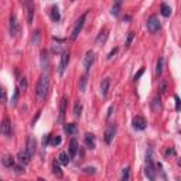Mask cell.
I'll list each match as a JSON object with an SVG mask.
<instances>
[{
  "label": "cell",
  "instance_id": "6da1fadb",
  "mask_svg": "<svg viewBox=\"0 0 181 181\" xmlns=\"http://www.w3.org/2000/svg\"><path fill=\"white\" fill-rule=\"evenodd\" d=\"M48 89H50V75L48 72H43V75L40 77L38 79V83H37V96L41 99H44L48 93Z\"/></svg>",
  "mask_w": 181,
  "mask_h": 181
},
{
  "label": "cell",
  "instance_id": "7a4b0ae2",
  "mask_svg": "<svg viewBox=\"0 0 181 181\" xmlns=\"http://www.w3.org/2000/svg\"><path fill=\"white\" fill-rule=\"evenodd\" d=\"M144 173H146V177H147L150 181H156V170H154L153 160H151L150 153H149L147 157H146V169H144Z\"/></svg>",
  "mask_w": 181,
  "mask_h": 181
},
{
  "label": "cell",
  "instance_id": "3957f363",
  "mask_svg": "<svg viewBox=\"0 0 181 181\" xmlns=\"http://www.w3.org/2000/svg\"><path fill=\"white\" fill-rule=\"evenodd\" d=\"M160 28H161V23H160L159 17L156 14L150 16L147 20V30L150 33H157V31H160Z\"/></svg>",
  "mask_w": 181,
  "mask_h": 181
},
{
  "label": "cell",
  "instance_id": "277c9868",
  "mask_svg": "<svg viewBox=\"0 0 181 181\" xmlns=\"http://www.w3.org/2000/svg\"><path fill=\"white\" fill-rule=\"evenodd\" d=\"M85 19H86V13H83L79 19L77 20V23H75L74 28H72V34H71V38H72V40H77V38H78V36H79L81 30H82V27H83Z\"/></svg>",
  "mask_w": 181,
  "mask_h": 181
},
{
  "label": "cell",
  "instance_id": "5b68a950",
  "mask_svg": "<svg viewBox=\"0 0 181 181\" xmlns=\"http://www.w3.org/2000/svg\"><path fill=\"white\" fill-rule=\"evenodd\" d=\"M93 61H95V52H93L92 50H89V51L86 52L85 58H83V67H85V71H86V72H89L91 67L93 65Z\"/></svg>",
  "mask_w": 181,
  "mask_h": 181
},
{
  "label": "cell",
  "instance_id": "8992f818",
  "mask_svg": "<svg viewBox=\"0 0 181 181\" xmlns=\"http://www.w3.org/2000/svg\"><path fill=\"white\" fill-rule=\"evenodd\" d=\"M132 125H133V129H136V130H144V129H146V126H147V123H146L144 117L135 116V117H133V120H132Z\"/></svg>",
  "mask_w": 181,
  "mask_h": 181
},
{
  "label": "cell",
  "instance_id": "52a82bcc",
  "mask_svg": "<svg viewBox=\"0 0 181 181\" xmlns=\"http://www.w3.org/2000/svg\"><path fill=\"white\" fill-rule=\"evenodd\" d=\"M26 150H27V153L30 154L31 157L36 154V151H37V143H36V139L33 137V136H28L27 137V146H26Z\"/></svg>",
  "mask_w": 181,
  "mask_h": 181
},
{
  "label": "cell",
  "instance_id": "ba28073f",
  "mask_svg": "<svg viewBox=\"0 0 181 181\" xmlns=\"http://www.w3.org/2000/svg\"><path fill=\"white\" fill-rule=\"evenodd\" d=\"M115 135H116V126H115V125L107 126L106 132H105V143L111 144L112 140H113V137H115Z\"/></svg>",
  "mask_w": 181,
  "mask_h": 181
},
{
  "label": "cell",
  "instance_id": "9c48e42d",
  "mask_svg": "<svg viewBox=\"0 0 181 181\" xmlns=\"http://www.w3.org/2000/svg\"><path fill=\"white\" fill-rule=\"evenodd\" d=\"M68 62H69V54H68V52H62V55H61V62H60V67H58L60 75H62V74L65 72V68L68 67Z\"/></svg>",
  "mask_w": 181,
  "mask_h": 181
},
{
  "label": "cell",
  "instance_id": "30bf717a",
  "mask_svg": "<svg viewBox=\"0 0 181 181\" xmlns=\"http://www.w3.org/2000/svg\"><path fill=\"white\" fill-rule=\"evenodd\" d=\"M30 154L27 153V150H20L19 153H17V159H19V161H20V164L21 166H28L30 164Z\"/></svg>",
  "mask_w": 181,
  "mask_h": 181
},
{
  "label": "cell",
  "instance_id": "8fae6325",
  "mask_svg": "<svg viewBox=\"0 0 181 181\" xmlns=\"http://www.w3.org/2000/svg\"><path fill=\"white\" fill-rule=\"evenodd\" d=\"M10 36H13L14 37L16 34L19 33V21H17V19H16V16L12 14L10 16Z\"/></svg>",
  "mask_w": 181,
  "mask_h": 181
},
{
  "label": "cell",
  "instance_id": "7c38bea8",
  "mask_svg": "<svg viewBox=\"0 0 181 181\" xmlns=\"http://www.w3.org/2000/svg\"><path fill=\"white\" fill-rule=\"evenodd\" d=\"M2 133H3L4 136L12 135V123H10L9 117H4L3 122H2Z\"/></svg>",
  "mask_w": 181,
  "mask_h": 181
},
{
  "label": "cell",
  "instance_id": "4fadbf2b",
  "mask_svg": "<svg viewBox=\"0 0 181 181\" xmlns=\"http://www.w3.org/2000/svg\"><path fill=\"white\" fill-rule=\"evenodd\" d=\"M109 86H111V78H105V79H102V82H101V93H102L103 98H106V96H107Z\"/></svg>",
  "mask_w": 181,
  "mask_h": 181
},
{
  "label": "cell",
  "instance_id": "5bb4252c",
  "mask_svg": "<svg viewBox=\"0 0 181 181\" xmlns=\"http://www.w3.org/2000/svg\"><path fill=\"white\" fill-rule=\"evenodd\" d=\"M52 173H54V175H55L57 178H62V170L61 167H60V161L58 160H54L52 161Z\"/></svg>",
  "mask_w": 181,
  "mask_h": 181
},
{
  "label": "cell",
  "instance_id": "9a60e30c",
  "mask_svg": "<svg viewBox=\"0 0 181 181\" xmlns=\"http://www.w3.org/2000/svg\"><path fill=\"white\" fill-rule=\"evenodd\" d=\"M41 68L44 69V72H48V67H50V64H48V55H47V51H41Z\"/></svg>",
  "mask_w": 181,
  "mask_h": 181
},
{
  "label": "cell",
  "instance_id": "2e32d148",
  "mask_svg": "<svg viewBox=\"0 0 181 181\" xmlns=\"http://www.w3.org/2000/svg\"><path fill=\"white\" fill-rule=\"evenodd\" d=\"M77 153H78V141L75 140V139H72V140L69 141V157L74 159V157L77 156Z\"/></svg>",
  "mask_w": 181,
  "mask_h": 181
},
{
  "label": "cell",
  "instance_id": "e0dca14e",
  "mask_svg": "<svg viewBox=\"0 0 181 181\" xmlns=\"http://www.w3.org/2000/svg\"><path fill=\"white\" fill-rule=\"evenodd\" d=\"M85 141H86V146L89 149H95L96 146V140H95V136L92 133H86L85 135Z\"/></svg>",
  "mask_w": 181,
  "mask_h": 181
},
{
  "label": "cell",
  "instance_id": "ac0fdd59",
  "mask_svg": "<svg viewBox=\"0 0 181 181\" xmlns=\"http://www.w3.org/2000/svg\"><path fill=\"white\" fill-rule=\"evenodd\" d=\"M69 159H71V157L68 156L65 151H61V153H60V156H58V161H60V164H62V166H68Z\"/></svg>",
  "mask_w": 181,
  "mask_h": 181
},
{
  "label": "cell",
  "instance_id": "d6986e66",
  "mask_svg": "<svg viewBox=\"0 0 181 181\" xmlns=\"http://www.w3.org/2000/svg\"><path fill=\"white\" fill-rule=\"evenodd\" d=\"M64 130L68 135H75L78 129H77V125H75V123H67V125L64 126Z\"/></svg>",
  "mask_w": 181,
  "mask_h": 181
},
{
  "label": "cell",
  "instance_id": "ffe728a7",
  "mask_svg": "<svg viewBox=\"0 0 181 181\" xmlns=\"http://www.w3.org/2000/svg\"><path fill=\"white\" fill-rule=\"evenodd\" d=\"M28 9H27V21L28 24L33 23V17H34V4L33 3H27Z\"/></svg>",
  "mask_w": 181,
  "mask_h": 181
},
{
  "label": "cell",
  "instance_id": "44dd1931",
  "mask_svg": "<svg viewBox=\"0 0 181 181\" xmlns=\"http://www.w3.org/2000/svg\"><path fill=\"white\" fill-rule=\"evenodd\" d=\"M51 19H52V21H60V19H61V14H60V10H58V7L57 6H54L51 9Z\"/></svg>",
  "mask_w": 181,
  "mask_h": 181
},
{
  "label": "cell",
  "instance_id": "7402d4cb",
  "mask_svg": "<svg viewBox=\"0 0 181 181\" xmlns=\"http://www.w3.org/2000/svg\"><path fill=\"white\" fill-rule=\"evenodd\" d=\"M67 103H68V99L62 98L61 106H60V120H62V119H64V116H65V107H67Z\"/></svg>",
  "mask_w": 181,
  "mask_h": 181
},
{
  "label": "cell",
  "instance_id": "603a6c76",
  "mask_svg": "<svg viewBox=\"0 0 181 181\" xmlns=\"http://www.w3.org/2000/svg\"><path fill=\"white\" fill-rule=\"evenodd\" d=\"M86 83H88V77H86V74H85L79 78V91L81 92H85L86 91Z\"/></svg>",
  "mask_w": 181,
  "mask_h": 181
},
{
  "label": "cell",
  "instance_id": "cb8c5ba5",
  "mask_svg": "<svg viewBox=\"0 0 181 181\" xmlns=\"http://www.w3.org/2000/svg\"><path fill=\"white\" fill-rule=\"evenodd\" d=\"M161 14L164 16V17H170L171 16V7L169 6V4H166V3H163L161 4Z\"/></svg>",
  "mask_w": 181,
  "mask_h": 181
},
{
  "label": "cell",
  "instance_id": "d4e9b609",
  "mask_svg": "<svg viewBox=\"0 0 181 181\" xmlns=\"http://www.w3.org/2000/svg\"><path fill=\"white\" fill-rule=\"evenodd\" d=\"M3 164L6 167H14V159L12 156H4L3 157Z\"/></svg>",
  "mask_w": 181,
  "mask_h": 181
},
{
  "label": "cell",
  "instance_id": "484cf974",
  "mask_svg": "<svg viewBox=\"0 0 181 181\" xmlns=\"http://www.w3.org/2000/svg\"><path fill=\"white\" fill-rule=\"evenodd\" d=\"M122 181H130V167H125V169H123Z\"/></svg>",
  "mask_w": 181,
  "mask_h": 181
},
{
  "label": "cell",
  "instance_id": "4316f807",
  "mask_svg": "<svg viewBox=\"0 0 181 181\" xmlns=\"http://www.w3.org/2000/svg\"><path fill=\"white\" fill-rule=\"evenodd\" d=\"M163 65H164V58H159V61H157V67H156V74L157 75H161Z\"/></svg>",
  "mask_w": 181,
  "mask_h": 181
},
{
  "label": "cell",
  "instance_id": "83f0119b",
  "mask_svg": "<svg viewBox=\"0 0 181 181\" xmlns=\"http://www.w3.org/2000/svg\"><path fill=\"white\" fill-rule=\"evenodd\" d=\"M106 38H107V31H106V30H103V31H101L99 37L96 38V43H98V44L105 43V41H106Z\"/></svg>",
  "mask_w": 181,
  "mask_h": 181
},
{
  "label": "cell",
  "instance_id": "f1b7e54d",
  "mask_svg": "<svg viewBox=\"0 0 181 181\" xmlns=\"http://www.w3.org/2000/svg\"><path fill=\"white\" fill-rule=\"evenodd\" d=\"M81 113H82V103L77 102V103H75V106H74V115L77 117H79Z\"/></svg>",
  "mask_w": 181,
  "mask_h": 181
},
{
  "label": "cell",
  "instance_id": "f546056e",
  "mask_svg": "<svg viewBox=\"0 0 181 181\" xmlns=\"http://www.w3.org/2000/svg\"><path fill=\"white\" fill-rule=\"evenodd\" d=\"M120 4H122V2H116V3L112 6V10H111V13L113 16H117L119 14V12H120Z\"/></svg>",
  "mask_w": 181,
  "mask_h": 181
},
{
  "label": "cell",
  "instance_id": "4dcf8cb0",
  "mask_svg": "<svg viewBox=\"0 0 181 181\" xmlns=\"http://www.w3.org/2000/svg\"><path fill=\"white\" fill-rule=\"evenodd\" d=\"M161 107V99H160V96H154L153 99V109L154 111H157V109H160Z\"/></svg>",
  "mask_w": 181,
  "mask_h": 181
},
{
  "label": "cell",
  "instance_id": "1f68e13d",
  "mask_svg": "<svg viewBox=\"0 0 181 181\" xmlns=\"http://www.w3.org/2000/svg\"><path fill=\"white\" fill-rule=\"evenodd\" d=\"M40 37H41V34H40V30H36L33 33V43L37 45V44H40Z\"/></svg>",
  "mask_w": 181,
  "mask_h": 181
},
{
  "label": "cell",
  "instance_id": "d6a6232c",
  "mask_svg": "<svg viewBox=\"0 0 181 181\" xmlns=\"http://www.w3.org/2000/svg\"><path fill=\"white\" fill-rule=\"evenodd\" d=\"M159 91H160V92H166V91H167V81L166 79H160Z\"/></svg>",
  "mask_w": 181,
  "mask_h": 181
},
{
  "label": "cell",
  "instance_id": "836d02e7",
  "mask_svg": "<svg viewBox=\"0 0 181 181\" xmlns=\"http://www.w3.org/2000/svg\"><path fill=\"white\" fill-rule=\"evenodd\" d=\"M133 37H135V33H133V31H130V33L127 34V38H126V47H129L130 44H132Z\"/></svg>",
  "mask_w": 181,
  "mask_h": 181
},
{
  "label": "cell",
  "instance_id": "e575fe53",
  "mask_svg": "<svg viewBox=\"0 0 181 181\" xmlns=\"http://www.w3.org/2000/svg\"><path fill=\"white\" fill-rule=\"evenodd\" d=\"M19 85H20V88H21L23 91H26V89H27V86H28V85H27V79H26L24 77H23V78H20Z\"/></svg>",
  "mask_w": 181,
  "mask_h": 181
},
{
  "label": "cell",
  "instance_id": "d590c367",
  "mask_svg": "<svg viewBox=\"0 0 181 181\" xmlns=\"http://www.w3.org/2000/svg\"><path fill=\"white\" fill-rule=\"evenodd\" d=\"M19 101V89H14V93H13V98H12V105H16Z\"/></svg>",
  "mask_w": 181,
  "mask_h": 181
},
{
  "label": "cell",
  "instance_id": "8d00e7d4",
  "mask_svg": "<svg viewBox=\"0 0 181 181\" xmlns=\"http://www.w3.org/2000/svg\"><path fill=\"white\" fill-rule=\"evenodd\" d=\"M174 99H175V111H177V112H180V111H181V99L178 98L177 95L174 96Z\"/></svg>",
  "mask_w": 181,
  "mask_h": 181
},
{
  "label": "cell",
  "instance_id": "74e56055",
  "mask_svg": "<svg viewBox=\"0 0 181 181\" xmlns=\"http://www.w3.org/2000/svg\"><path fill=\"white\" fill-rule=\"evenodd\" d=\"M52 146H58V144H61V136H54V139H52Z\"/></svg>",
  "mask_w": 181,
  "mask_h": 181
},
{
  "label": "cell",
  "instance_id": "f35d334b",
  "mask_svg": "<svg viewBox=\"0 0 181 181\" xmlns=\"http://www.w3.org/2000/svg\"><path fill=\"white\" fill-rule=\"evenodd\" d=\"M50 140H51V135H45L43 137V146H44V147H45L47 144L50 143Z\"/></svg>",
  "mask_w": 181,
  "mask_h": 181
},
{
  "label": "cell",
  "instance_id": "ab89813d",
  "mask_svg": "<svg viewBox=\"0 0 181 181\" xmlns=\"http://www.w3.org/2000/svg\"><path fill=\"white\" fill-rule=\"evenodd\" d=\"M143 74H144V68H140V69H139V72H137V74L135 75V78H133V79H135V81H137L139 78H140V77H141V75H143Z\"/></svg>",
  "mask_w": 181,
  "mask_h": 181
},
{
  "label": "cell",
  "instance_id": "60d3db41",
  "mask_svg": "<svg viewBox=\"0 0 181 181\" xmlns=\"http://www.w3.org/2000/svg\"><path fill=\"white\" fill-rule=\"evenodd\" d=\"M170 154H171V156H175V150L173 147H169L166 150V156H170Z\"/></svg>",
  "mask_w": 181,
  "mask_h": 181
},
{
  "label": "cell",
  "instance_id": "b9f144b4",
  "mask_svg": "<svg viewBox=\"0 0 181 181\" xmlns=\"http://www.w3.org/2000/svg\"><path fill=\"white\" fill-rule=\"evenodd\" d=\"M117 50H119V48H113V50H112V51L109 52V55H107V60H112V58H113V55L117 52Z\"/></svg>",
  "mask_w": 181,
  "mask_h": 181
},
{
  "label": "cell",
  "instance_id": "7bdbcfd3",
  "mask_svg": "<svg viewBox=\"0 0 181 181\" xmlns=\"http://www.w3.org/2000/svg\"><path fill=\"white\" fill-rule=\"evenodd\" d=\"M16 173H23L24 171V166H14Z\"/></svg>",
  "mask_w": 181,
  "mask_h": 181
},
{
  "label": "cell",
  "instance_id": "ee69618b",
  "mask_svg": "<svg viewBox=\"0 0 181 181\" xmlns=\"http://www.w3.org/2000/svg\"><path fill=\"white\" fill-rule=\"evenodd\" d=\"M85 173H92V174H93V173H95V169H93V167H86Z\"/></svg>",
  "mask_w": 181,
  "mask_h": 181
},
{
  "label": "cell",
  "instance_id": "f6af8a7d",
  "mask_svg": "<svg viewBox=\"0 0 181 181\" xmlns=\"http://www.w3.org/2000/svg\"><path fill=\"white\" fill-rule=\"evenodd\" d=\"M112 112H113V106H109V111H107V119L112 116Z\"/></svg>",
  "mask_w": 181,
  "mask_h": 181
},
{
  "label": "cell",
  "instance_id": "bcb514c9",
  "mask_svg": "<svg viewBox=\"0 0 181 181\" xmlns=\"http://www.w3.org/2000/svg\"><path fill=\"white\" fill-rule=\"evenodd\" d=\"M2 99H3V102H6V91H4V88L2 89Z\"/></svg>",
  "mask_w": 181,
  "mask_h": 181
},
{
  "label": "cell",
  "instance_id": "7dc6e473",
  "mask_svg": "<svg viewBox=\"0 0 181 181\" xmlns=\"http://www.w3.org/2000/svg\"><path fill=\"white\" fill-rule=\"evenodd\" d=\"M123 20H126V21H129V20H130V16H125V17H123Z\"/></svg>",
  "mask_w": 181,
  "mask_h": 181
},
{
  "label": "cell",
  "instance_id": "c3c4849f",
  "mask_svg": "<svg viewBox=\"0 0 181 181\" xmlns=\"http://www.w3.org/2000/svg\"><path fill=\"white\" fill-rule=\"evenodd\" d=\"M38 181H45V180H44V178H38Z\"/></svg>",
  "mask_w": 181,
  "mask_h": 181
},
{
  "label": "cell",
  "instance_id": "681fc988",
  "mask_svg": "<svg viewBox=\"0 0 181 181\" xmlns=\"http://www.w3.org/2000/svg\"><path fill=\"white\" fill-rule=\"evenodd\" d=\"M178 166H181V160H180V161H178Z\"/></svg>",
  "mask_w": 181,
  "mask_h": 181
}]
</instances>
